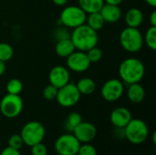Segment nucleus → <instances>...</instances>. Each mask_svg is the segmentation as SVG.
Wrapping results in <instances>:
<instances>
[{
    "instance_id": "nucleus-1",
    "label": "nucleus",
    "mask_w": 156,
    "mask_h": 155,
    "mask_svg": "<svg viewBox=\"0 0 156 155\" xmlns=\"http://www.w3.org/2000/svg\"><path fill=\"white\" fill-rule=\"evenodd\" d=\"M145 74L144 63L136 58H128L122 61L119 67L121 80L128 85L140 82Z\"/></svg>"
},
{
    "instance_id": "nucleus-2",
    "label": "nucleus",
    "mask_w": 156,
    "mask_h": 155,
    "mask_svg": "<svg viewBox=\"0 0 156 155\" xmlns=\"http://www.w3.org/2000/svg\"><path fill=\"white\" fill-rule=\"evenodd\" d=\"M70 39L75 46L76 50L86 52L93 47H96L99 41L98 32L83 24L73 28L70 34Z\"/></svg>"
},
{
    "instance_id": "nucleus-3",
    "label": "nucleus",
    "mask_w": 156,
    "mask_h": 155,
    "mask_svg": "<svg viewBox=\"0 0 156 155\" xmlns=\"http://www.w3.org/2000/svg\"><path fill=\"white\" fill-rule=\"evenodd\" d=\"M125 139L134 145L144 143L149 136L147 124L141 119H132L124 127Z\"/></svg>"
},
{
    "instance_id": "nucleus-4",
    "label": "nucleus",
    "mask_w": 156,
    "mask_h": 155,
    "mask_svg": "<svg viewBox=\"0 0 156 155\" xmlns=\"http://www.w3.org/2000/svg\"><path fill=\"white\" fill-rule=\"evenodd\" d=\"M120 43L127 52L136 53L144 46V36L138 28L127 26L120 34Z\"/></svg>"
},
{
    "instance_id": "nucleus-5",
    "label": "nucleus",
    "mask_w": 156,
    "mask_h": 155,
    "mask_svg": "<svg viewBox=\"0 0 156 155\" xmlns=\"http://www.w3.org/2000/svg\"><path fill=\"white\" fill-rule=\"evenodd\" d=\"M20 135L24 144L31 147L34 144L43 142L46 135V130L42 123L37 121H32L27 122L22 127Z\"/></svg>"
},
{
    "instance_id": "nucleus-6",
    "label": "nucleus",
    "mask_w": 156,
    "mask_h": 155,
    "mask_svg": "<svg viewBox=\"0 0 156 155\" xmlns=\"http://www.w3.org/2000/svg\"><path fill=\"white\" fill-rule=\"evenodd\" d=\"M86 17L87 14L79 5H69L61 11L59 21L64 26L73 29L85 24Z\"/></svg>"
},
{
    "instance_id": "nucleus-7",
    "label": "nucleus",
    "mask_w": 156,
    "mask_h": 155,
    "mask_svg": "<svg viewBox=\"0 0 156 155\" xmlns=\"http://www.w3.org/2000/svg\"><path fill=\"white\" fill-rule=\"evenodd\" d=\"M24 103L19 95L6 94L0 101V112L8 119L17 117L23 111Z\"/></svg>"
},
{
    "instance_id": "nucleus-8",
    "label": "nucleus",
    "mask_w": 156,
    "mask_h": 155,
    "mask_svg": "<svg viewBox=\"0 0 156 155\" xmlns=\"http://www.w3.org/2000/svg\"><path fill=\"white\" fill-rule=\"evenodd\" d=\"M80 96L81 94L80 93L76 84L69 81L68 84L58 90L56 100L61 107L70 108L80 101Z\"/></svg>"
},
{
    "instance_id": "nucleus-9",
    "label": "nucleus",
    "mask_w": 156,
    "mask_h": 155,
    "mask_svg": "<svg viewBox=\"0 0 156 155\" xmlns=\"http://www.w3.org/2000/svg\"><path fill=\"white\" fill-rule=\"evenodd\" d=\"M80 143L73 133L60 135L55 142V151L58 155H77Z\"/></svg>"
},
{
    "instance_id": "nucleus-10",
    "label": "nucleus",
    "mask_w": 156,
    "mask_h": 155,
    "mask_svg": "<svg viewBox=\"0 0 156 155\" xmlns=\"http://www.w3.org/2000/svg\"><path fill=\"white\" fill-rule=\"evenodd\" d=\"M123 91V82L118 79H111L102 85L101 90V95L102 99L106 101L114 102L122 98Z\"/></svg>"
},
{
    "instance_id": "nucleus-11",
    "label": "nucleus",
    "mask_w": 156,
    "mask_h": 155,
    "mask_svg": "<svg viewBox=\"0 0 156 155\" xmlns=\"http://www.w3.org/2000/svg\"><path fill=\"white\" fill-rule=\"evenodd\" d=\"M67 58V67L69 69L81 73L85 72L86 70L89 69L90 66V61L87 57L86 52L80 51V50H75L72 54H70Z\"/></svg>"
},
{
    "instance_id": "nucleus-12",
    "label": "nucleus",
    "mask_w": 156,
    "mask_h": 155,
    "mask_svg": "<svg viewBox=\"0 0 156 155\" xmlns=\"http://www.w3.org/2000/svg\"><path fill=\"white\" fill-rule=\"evenodd\" d=\"M72 133L80 143H89L97 136V129L92 123L89 122H82L74 129Z\"/></svg>"
},
{
    "instance_id": "nucleus-13",
    "label": "nucleus",
    "mask_w": 156,
    "mask_h": 155,
    "mask_svg": "<svg viewBox=\"0 0 156 155\" xmlns=\"http://www.w3.org/2000/svg\"><path fill=\"white\" fill-rule=\"evenodd\" d=\"M49 84L59 89L64 85L68 84L70 80V73L67 67L64 66H55L53 67L48 74Z\"/></svg>"
},
{
    "instance_id": "nucleus-14",
    "label": "nucleus",
    "mask_w": 156,
    "mask_h": 155,
    "mask_svg": "<svg viewBox=\"0 0 156 155\" xmlns=\"http://www.w3.org/2000/svg\"><path fill=\"white\" fill-rule=\"evenodd\" d=\"M133 119L131 111L124 107L115 108L110 115L111 123L115 128H124Z\"/></svg>"
},
{
    "instance_id": "nucleus-15",
    "label": "nucleus",
    "mask_w": 156,
    "mask_h": 155,
    "mask_svg": "<svg viewBox=\"0 0 156 155\" xmlns=\"http://www.w3.org/2000/svg\"><path fill=\"white\" fill-rule=\"evenodd\" d=\"M100 13L103 17L105 23H110V24L116 23L121 19L122 16V10L119 7V5L106 4V3H104V5H102L101 9L100 10Z\"/></svg>"
},
{
    "instance_id": "nucleus-16",
    "label": "nucleus",
    "mask_w": 156,
    "mask_h": 155,
    "mask_svg": "<svg viewBox=\"0 0 156 155\" xmlns=\"http://www.w3.org/2000/svg\"><path fill=\"white\" fill-rule=\"evenodd\" d=\"M125 23L129 27L138 28L144 21V13L137 7L130 8L124 16Z\"/></svg>"
},
{
    "instance_id": "nucleus-17",
    "label": "nucleus",
    "mask_w": 156,
    "mask_h": 155,
    "mask_svg": "<svg viewBox=\"0 0 156 155\" xmlns=\"http://www.w3.org/2000/svg\"><path fill=\"white\" fill-rule=\"evenodd\" d=\"M127 96L131 102L133 103H140L145 98V90L144 88L138 82L130 84L127 90Z\"/></svg>"
},
{
    "instance_id": "nucleus-18",
    "label": "nucleus",
    "mask_w": 156,
    "mask_h": 155,
    "mask_svg": "<svg viewBox=\"0 0 156 155\" xmlns=\"http://www.w3.org/2000/svg\"><path fill=\"white\" fill-rule=\"evenodd\" d=\"M76 50L74 44L72 43L70 37L57 41L55 46V51L58 56L61 58H68Z\"/></svg>"
},
{
    "instance_id": "nucleus-19",
    "label": "nucleus",
    "mask_w": 156,
    "mask_h": 155,
    "mask_svg": "<svg viewBox=\"0 0 156 155\" xmlns=\"http://www.w3.org/2000/svg\"><path fill=\"white\" fill-rule=\"evenodd\" d=\"M104 0H79V6L88 15L95 12H100Z\"/></svg>"
},
{
    "instance_id": "nucleus-20",
    "label": "nucleus",
    "mask_w": 156,
    "mask_h": 155,
    "mask_svg": "<svg viewBox=\"0 0 156 155\" xmlns=\"http://www.w3.org/2000/svg\"><path fill=\"white\" fill-rule=\"evenodd\" d=\"M81 95H90L96 90V83L90 78H82L76 84Z\"/></svg>"
},
{
    "instance_id": "nucleus-21",
    "label": "nucleus",
    "mask_w": 156,
    "mask_h": 155,
    "mask_svg": "<svg viewBox=\"0 0 156 155\" xmlns=\"http://www.w3.org/2000/svg\"><path fill=\"white\" fill-rule=\"evenodd\" d=\"M85 24L88 25L93 30L98 32L99 30H101L103 27L105 21H104V19L101 16L100 12H95V13H91V14L87 15Z\"/></svg>"
},
{
    "instance_id": "nucleus-22",
    "label": "nucleus",
    "mask_w": 156,
    "mask_h": 155,
    "mask_svg": "<svg viewBox=\"0 0 156 155\" xmlns=\"http://www.w3.org/2000/svg\"><path fill=\"white\" fill-rule=\"evenodd\" d=\"M83 122L82 117L80 113L78 112H71L69 114V116L67 117L66 122H65V128L68 132H71L74 131V129Z\"/></svg>"
},
{
    "instance_id": "nucleus-23",
    "label": "nucleus",
    "mask_w": 156,
    "mask_h": 155,
    "mask_svg": "<svg viewBox=\"0 0 156 155\" xmlns=\"http://www.w3.org/2000/svg\"><path fill=\"white\" fill-rule=\"evenodd\" d=\"M144 42L152 50L156 49V26H151L145 32L144 37Z\"/></svg>"
},
{
    "instance_id": "nucleus-24",
    "label": "nucleus",
    "mask_w": 156,
    "mask_h": 155,
    "mask_svg": "<svg viewBox=\"0 0 156 155\" xmlns=\"http://www.w3.org/2000/svg\"><path fill=\"white\" fill-rule=\"evenodd\" d=\"M5 89L8 94L19 95L23 90V83L18 79H11L7 81Z\"/></svg>"
},
{
    "instance_id": "nucleus-25",
    "label": "nucleus",
    "mask_w": 156,
    "mask_h": 155,
    "mask_svg": "<svg viewBox=\"0 0 156 155\" xmlns=\"http://www.w3.org/2000/svg\"><path fill=\"white\" fill-rule=\"evenodd\" d=\"M14 55V49L13 48L5 42L0 43V60L6 62L9 61Z\"/></svg>"
},
{
    "instance_id": "nucleus-26",
    "label": "nucleus",
    "mask_w": 156,
    "mask_h": 155,
    "mask_svg": "<svg viewBox=\"0 0 156 155\" xmlns=\"http://www.w3.org/2000/svg\"><path fill=\"white\" fill-rule=\"evenodd\" d=\"M86 54H87V57L90 59V63L100 61L102 58V56H103L102 50L101 48H97V46L93 47L90 49H89L88 51H86Z\"/></svg>"
},
{
    "instance_id": "nucleus-27",
    "label": "nucleus",
    "mask_w": 156,
    "mask_h": 155,
    "mask_svg": "<svg viewBox=\"0 0 156 155\" xmlns=\"http://www.w3.org/2000/svg\"><path fill=\"white\" fill-rule=\"evenodd\" d=\"M77 155H98V152H97V149L90 143H81L79 148Z\"/></svg>"
},
{
    "instance_id": "nucleus-28",
    "label": "nucleus",
    "mask_w": 156,
    "mask_h": 155,
    "mask_svg": "<svg viewBox=\"0 0 156 155\" xmlns=\"http://www.w3.org/2000/svg\"><path fill=\"white\" fill-rule=\"evenodd\" d=\"M58 88H56L55 86L49 84L48 86H46L43 90V97L45 100H56L57 94H58Z\"/></svg>"
},
{
    "instance_id": "nucleus-29",
    "label": "nucleus",
    "mask_w": 156,
    "mask_h": 155,
    "mask_svg": "<svg viewBox=\"0 0 156 155\" xmlns=\"http://www.w3.org/2000/svg\"><path fill=\"white\" fill-rule=\"evenodd\" d=\"M8 146L16 150H20L22 146L24 145V142L22 140V137L20 134H13L8 139Z\"/></svg>"
},
{
    "instance_id": "nucleus-30",
    "label": "nucleus",
    "mask_w": 156,
    "mask_h": 155,
    "mask_svg": "<svg viewBox=\"0 0 156 155\" xmlns=\"http://www.w3.org/2000/svg\"><path fill=\"white\" fill-rule=\"evenodd\" d=\"M31 148V155H47L48 154V148L47 146L42 143H38L37 144H34Z\"/></svg>"
},
{
    "instance_id": "nucleus-31",
    "label": "nucleus",
    "mask_w": 156,
    "mask_h": 155,
    "mask_svg": "<svg viewBox=\"0 0 156 155\" xmlns=\"http://www.w3.org/2000/svg\"><path fill=\"white\" fill-rule=\"evenodd\" d=\"M54 36H55V37L57 38V41L61 40V39H65V38H69V37H70V34L68 32L66 26H65V27L58 26V27L55 30Z\"/></svg>"
},
{
    "instance_id": "nucleus-32",
    "label": "nucleus",
    "mask_w": 156,
    "mask_h": 155,
    "mask_svg": "<svg viewBox=\"0 0 156 155\" xmlns=\"http://www.w3.org/2000/svg\"><path fill=\"white\" fill-rule=\"evenodd\" d=\"M0 155H21V153H20L19 150H16V149L7 146L1 152Z\"/></svg>"
},
{
    "instance_id": "nucleus-33",
    "label": "nucleus",
    "mask_w": 156,
    "mask_h": 155,
    "mask_svg": "<svg viewBox=\"0 0 156 155\" xmlns=\"http://www.w3.org/2000/svg\"><path fill=\"white\" fill-rule=\"evenodd\" d=\"M150 23H151V26H156V11H153V13L151 14Z\"/></svg>"
},
{
    "instance_id": "nucleus-34",
    "label": "nucleus",
    "mask_w": 156,
    "mask_h": 155,
    "mask_svg": "<svg viewBox=\"0 0 156 155\" xmlns=\"http://www.w3.org/2000/svg\"><path fill=\"white\" fill-rule=\"evenodd\" d=\"M52 2L58 6H63L68 3V0H52Z\"/></svg>"
},
{
    "instance_id": "nucleus-35",
    "label": "nucleus",
    "mask_w": 156,
    "mask_h": 155,
    "mask_svg": "<svg viewBox=\"0 0 156 155\" xmlns=\"http://www.w3.org/2000/svg\"><path fill=\"white\" fill-rule=\"evenodd\" d=\"M123 0H104V3L106 4H111V5H119Z\"/></svg>"
},
{
    "instance_id": "nucleus-36",
    "label": "nucleus",
    "mask_w": 156,
    "mask_h": 155,
    "mask_svg": "<svg viewBox=\"0 0 156 155\" xmlns=\"http://www.w3.org/2000/svg\"><path fill=\"white\" fill-rule=\"evenodd\" d=\"M5 69H6V67H5V62L0 60V77H1L2 75H4V73L5 72Z\"/></svg>"
},
{
    "instance_id": "nucleus-37",
    "label": "nucleus",
    "mask_w": 156,
    "mask_h": 155,
    "mask_svg": "<svg viewBox=\"0 0 156 155\" xmlns=\"http://www.w3.org/2000/svg\"><path fill=\"white\" fill-rule=\"evenodd\" d=\"M145 2L152 7H155L156 6V0H145Z\"/></svg>"
},
{
    "instance_id": "nucleus-38",
    "label": "nucleus",
    "mask_w": 156,
    "mask_h": 155,
    "mask_svg": "<svg viewBox=\"0 0 156 155\" xmlns=\"http://www.w3.org/2000/svg\"><path fill=\"white\" fill-rule=\"evenodd\" d=\"M155 135L156 133L154 132V134H153V142H154V144H155Z\"/></svg>"
}]
</instances>
